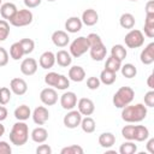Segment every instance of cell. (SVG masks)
<instances>
[{
	"mask_svg": "<svg viewBox=\"0 0 154 154\" xmlns=\"http://www.w3.org/2000/svg\"><path fill=\"white\" fill-rule=\"evenodd\" d=\"M99 79H100V82L103 83L105 85H111V84H113V83L116 82V79H117V72H112V71H109V70L103 69V70L101 71V73H100Z\"/></svg>",
	"mask_w": 154,
	"mask_h": 154,
	"instance_id": "f546056e",
	"label": "cell"
},
{
	"mask_svg": "<svg viewBox=\"0 0 154 154\" xmlns=\"http://www.w3.org/2000/svg\"><path fill=\"white\" fill-rule=\"evenodd\" d=\"M47 1H49V2H53V1H55V0H47Z\"/></svg>",
	"mask_w": 154,
	"mask_h": 154,
	"instance_id": "9f6ffc18",
	"label": "cell"
},
{
	"mask_svg": "<svg viewBox=\"0 0 154 154\" xmlns=\"http://www.w3.org/2000/svg\"><path fill=\"white\" fill-rule=\"evenodd\" d=\"M81 20L87 26H93L99 22V13L94 8H87L83 11Z\"/></svg>",
	"mask_w": 154,
	"mask_h": 154,
	"instance_id": "9a60e30c",
	"label": "cell"
},
{
	"mask_svg": "<svg viewBox=\"0 0 154 154\" xmlns=\"http://www.w3.org/2000/svg\"><path fill=\"white\" fill-rule=\"evenodd\" d=\"M12 148L6 141H0V154H11Z\"/></svg>",
	"mask_w": 154,
	"mask_h": 154,
	"instance_id": "7dc6e473",
	"label": "cell"
},
{
	"mask_svg": "<svg viewBox=\"0 0 154 154\" xmlns=\"http://www.w3.org/2000/svg\"><path fill=\"white\" fill-rule=\"evenodd\" d=\"M30 137L35 143H43L48 138V131L42 126H37L31 131Z\"/></svg>",
	"mask_w": 154,
	"mask_h": 154,
	"instance_id": "603a6c76",
	"label": "cell"
},
{
	"mask_svg": "<svg viewBox=\"0 0 154 154\" xmlns=\"http://www.w3.org/2000/svg\"><path fill=\"white\" fill-rule=\"evenodd\" d=\"M149 137V130L144 125H135L134 132V141L136 142H144Z\"/></svg>",
	"mask_w": 154,
	"mask_h": 154,
	"instance_id": "d4e9b609",
	"label": "cell"
},
{
	"mask_svg": "<svg viewBox=\"0 0 154 154\" xmlns=\"http://www.w3.org/2000/svg\"><path fill=\"white\" fill-rule=\"evenodd\" d=\"M143 31L147 37H149V38L154 37V14H146Z\"/></svg>",
	"mask_w": 154,
	"mask_h": 154,
	"instance_id": "83f0119b",
	"label": "cell"
},
{
	"mask_svg": "<svg viewBox=\"0 0 154 154\" xmlns=\"http://www.w3.org/2000/svg\"><path fill=\"white\" fill-rule=\"evenodd\" d=\"M137 152V146L134 143V141H125L119 147L120 154H135Z\"/></svg>",
	"mask_w": 154,
	"mask_h": 154,
	"instance_id": "836d02e7",
	"label": "cell"
},
{
	"mask_svg": "<svg viewBox=\"0 0 154 154\" xmlns=\"http://www.w3.org/2000/svg\"><path fill=\"white\" fill-rule=\"evenodd\" d=\"M135 97V90L131 88V87H128V85H124V87H120L113 95V99H112V102L113 105L117 107V108H123L125 106H128L129 103L132 102Z\"/></svg>",
	"mask_w": 154,
	"mask_h": 154,
	"instance_id": "3957f363",
	"label": "cell"
},
{
	"mask_svg": "<svg viewBox=\"0 0 154 154\" xmlns=\"http://www.w3.org/2000/svg\"><path fill=\"white\" fill-rule=\"evenodd\" d=\"M144 105L147 107H154V90L150 89L144 94Z\"/></svg>",
	"mask_w": 154,
	"mask_h": 154,
	"instance_id": "f6af8a7d",
	"label": "cell"
},
{
	"mask_svg": "<svg viewBox=\"0 0 154 154\" xmlns=\"http://www.w3.org/2000/svg\"><path fill=\"white\" fill-rule=\"evenodd\" d=\"M116 143V136L112 134V132H102L100 136H99V144L102 147V148H111L113 144Z\"/></svg>",
	"mask_w": 154,
	"mask_h": 154,
	"instance_id": "484cf974",
	"label": "cell"
},
{
	"mask_svg": "<svg viewBox=\"0 0 154 154\" xmlns=\"http://www.w3.org/2000/svg\"><path fill=\"white\" fill-rule=\"evenodd\" d=\"M52 42L54 46L59 47V48H64L70 43V36L66 31L64 30H55L52 34Z\"/></svg>",
	"mask_w": 154,
	"mask_h": 154,
	"instance_id": "5bb4252c",
	"label": "cell"
},
{
	"mask_svg": "<svg viewBox=\"0 0 154 154\" xmlns=\"http://www.w3.org/2000/svg\"><path fill=\"white\" fill-rule=\"evenodd\" d=\"M70 54L72 55V58H79L82 57L84 53H87L89 51V43L87 41L85 36H79L77 38H75L71 43H70Z\"/></svg>",
	"mask_w": 154,
	"mask_h": 154,
	"instance_id": "8992f818",
	"label": "cell"
},
{
	"mask_svg": "<svg viewBox=\"0 0 154 154\" xmlns=\"http://www.w3.org/2000/svg\"><path fill=\"white\" fill-rule=\"evenodd\" d=\"M119 71L122 72V75H123L125 78H134V77L137 75V69H136V66H135L134 64H130V63L122 65Z\"/></svg>",
	"mask_w": 154,
	"mask_h": 154,
	"instance_id": "1f68e13d",
	"label": "cell"
},
{
	"mask_svg": "<svg viewBox=\"0 0 154 154\" xmlns=\"http://www.w3.org/2000/svg\"><path fill=\"white\" fill-rule=\"evenodd\" d=\"M19 43H20V46L23 48L24 55H28V54L34 52V48H35L34 40H31V38H22V40H19Z\"/></svg>",
	"mask_w": 154,
	"mask_h": 154,
	"instance_id": "d590c367",
	"label": "cell"
},
{
	"mask_svg": "<svg viewBox=\"0 0 154 154\" xmlns=\"http://www.w3.org/2000/svg\"><path fill=\"white\" fill-rule=\"evenodd\" d=\"M55 63L60 67H69L72 63V55L65 49H60L55 53Z\"/></svg>",
	"mask_w": 154,
	"mask_h": 154,
	"instance_id": "ffe728a7",
	"label": "cell"
},
{
	"mask_svg": "<svg viewBox=\"0 0 154 154\" xmlns=\"http://www.w3.org/2000/svg\"><path fill=\"white\" fill-rule=\"evenodd\" d=\"M67 78L72 82H76V83H79L82 81H84L85 78V71L82 66L79 65H75V66H71L69 69V72H67Z\"/></svg>",
	"mask_w": 154,
	"mask_h": 154,
	"instance_id": "ac0fdd59",
	"label": "cell"
},
{
	"mask_svg": "<svg viewBox=\"0 0 154 154\" xmlns=\"http://www.w3.org/2000/svg\"><path fill=\"white\" fill-rule=\"evenodd\" d=\"M40 100L46 106H53V105H55L58 102V93L52 87L45 88L40 93Z\"/></svg>",
	"mask_w": 154,
	"mask_h": 154,
	"instance_id": "ba28073f",
	"label": "cell"
},
{
	"mask_svg": "<svg viewBox=\"0 0 154 154\" xmlns=\"http://www.w3.org/2000/svg\"><path fill=\"white\" fill-rule=\"evenodd\" d=\"M10 35V24L5 19H0V41H5Z\"/></svg>",
	"mask_w": 154,
	"mask_h": 154,
	"instance_id": "ab89813d",
	"label": "cell"
},
{
	"mask_svg": "<svg viewBox=\"0 0 154 154\" xmlns=\"http://www.w3.org/2000/svg\"><path fill=\"white\" fill-rule=\"evenodd\" d=\"M37 67H38V64L37 61L34 59V58H25L22 63H20V72L24 75V76H32L36 73L37 71Z\"/></svg>",
	"mask_w": 154,
	"mask_h": 154,
	"instance_id": "7c38bea8",
	"label": "cell"
},
{
	"mask_svg": "<svg viewBox=\"0 0 154 154\" xmlns=\"http://www.w3.org/2000/svg\"><path fill=\"white\" fill-rule=\"evenodd\" d=\"M83 148L78 144H71L67 147H64L60 150V154H83Z\"/></svg>",
	"mask_w": 154,
	"mask_h": 154,
	"instance_id": "f35d334b",
	"label": "cell"
},
{
	"mask_svg": "<svg viewBox=\"0 0 154 154\" xmlns=\"http://www.w3.org/2000/svg\"><path fill=\"white\" fill-rule=\"evenodd\" d=\"M85 37H87V41H88V43H89V48L103 43L102 40H101V37H100V35H97L96 32H90V34H89L88 36H85Z\"/></svg>",
	"mask_w": 154,
	"mask_h": 154,
	"instance_id": "b9f144b4",
	"label": "cell"
},
{
	"mask_svg": "<svg viewBox=\"0 0 154 154\" xmlns=\"http://www.w3.org/2000/svg\"><path fill=\"white\" fill-rule=\"evenodd\" d=\"M82 114L78 112V109H70L63 118V123L67 129H76L79 126L82 120Z\"/></svg>",
	"mask_w": 154,
	"mask_h": 154,
	"instance_id": "52a82bcc",
	"label": "cell"
},
{
	"mask_svg": "<svg viewBox=\"0 0 154 154\" xmlns=\"http://www.w3.org/2000/svg\"><path fill=\"white\" fill-rule=\"evenodd\" d=\"M23 2L26 8H35L41 5L42 0H23Z\"/></svg>",
	"mask_w": 154,
	"mask_h": 154,
	"instance_id": "681fc988",
	"label": "cell"
},
{
	"mask_svg": "<svg viewBox=\"0 0 154 154\" xmlns=\"http://www.w3.org/2000/svg\"><path fill=\"white\" fill-rule=\"evenodd\" d=\"M7 114H8L7 108H6L4 105H0V122L5 120V119L7 118Z\"/></svg>",
	"mask_w": 154,
	"mask_h": 154,
	"instance_id": "f5cc1de1",
	"label": "cell"
},
{
	"mask_svg": "<svg viewBox=\"0 0 154 154\" xmlns=\"http://www.w3.org/2000/svg\"><path fill=\"white\" fill-rule=\"evenodd\" d=\"M10 89H11V91L14 95L22 96V95H24L28 91V83L23 78L16 77V78H12L11 79V82H10Z\"/></svg>",
	"mask_w": 154,
	"mask_h": 154,
	"instance_id": "8fae6325",
	"label": "cell"
},
{
	"mask_svg": "<svg viewBox=\"0 0 154 154\" xmlns=\"http://www.w3.org/2000/svg\"><path fill=\"white\" fill-rule=\"evenodd\" d=\"M23 55H24V52H23V48H22L19 41L12 43L11 47H10V57L13 60H19V59L23 58Z\"/></svg>",
	"mask_w": 154,
	"mask_h": 154,
	"instance_id": "d6a6232c",
	"label": "cell"
},
{
	"mask_svg": "<svg viewBox=\"0 0 154 154\" xmlns=\"http://www.w3.org/2000/svg\"><path fill=\"white\" fill-rule=\"evenodd\" d=\"M146 14H154V1L153 0H149L147 4H146Z\"/></svg>",
	"mask_w": 154,
	"mask_h": 154,
	"instance_id": "f907efd6",
	"label": "cell"
},
{
	"mask_svg": "<svg viewBox=\"0 0 154 154\" xmlns=\"http://www.w3.org/2000/svg\"><path fill=\"white\" fill-rule=\"evenodd\" d=\"M111 55L114 57L116 59L123 61V60L126 58L128 52H126V48H125L123 45H114V46H112V48H111Z\"/></svg>",
	"mask_w": 154,
	"mask_h": 154,
	"instance_id": "4dcf8cb0",
	"label": "cell"
},
{
	"mask_svg": "<svg viewBox=\"0 0 154 154\" xmlns=\"http://www.w3.org/2000/svg\"><path fill=\"white\" fill-rule=\"evenodd\" d=\"M5 135V126L1 124V122H0V138L2 137Z\"/></svg>",
	"mask_w": 154,
	"mask_h": 154,
	"instance_id": "11a10c76",
	"label": "cell"
},
{
	"mask_svg": "<svg viewBox=\"0 0 154 154\" xmlns=\"http://www.w3.org/2000/svg\"><path fill=\"white\" fill-rule=\"evenodd\" d=\"M77 105V95L73 91H65L61 96H60V106L66 109H73Z\"/></svg>",
	"mask_w": 154,
	"mask_h": 154,
	"instance_id": "4fadbf2b",
	"label": "cell"
},
{
	"mask_svg": "<svg viewBox=\"0 0 154 154\" xmlns=\"http://www.w3.org/2000/svg\"><path fill=\"white\" fill-rule=\"evenodd\" d=\"M147 144H146V148L147 150L150 153V154H154V138H147Z\"/></svg>",
	"mask_w": 154,
	"mask_h": 154,
	"instance_id": "816d5d0a",
	"label": "cell"
},
{
	"mask_svg": "<svg viewBox=\"0 0 154 154\" xmlns=\"http://www.w3.org/2000/svg\"><path fill=\"white\" fill-rule=\"evenodd\" d=\"M70 87V79L65 76V75H60L59 79H58V83L55 85L54 89H58V90H65Z\"/></svg>",
	"mask_w": 154,
	"mask_h": 154,
	"instance_id": "7bdbcfd3",
	"label": "cell"
},
{
	"mask_svg": "<svg viewBox=\"0 0 154 154\" xmlns=\"http://www.w3.org/2000/svg\"><path fill=\"white\" fill-rule=\"evenodd\" d=\"M34 14L29 8H23V10H17L14 16L8 20L11 25L20 28V26H26L32 23Z\"/></svg>",
	"mask_w": 154,
	"mask_h": 154,
	"instance_id": "277c9868",
	"label": "cell"
},
{
	"mask_svg": "<svg viewBox=\"0 0 154 154\" xmlns=\"http://www.w3.org/2000/svg\"><path fill=\"white\" fill-rule=\"evenodd\" d=\"M17 6L13 4V2H4V4H1V6H0V16L2 17V19H5V20H10L13 16H14V13L17 12Z\"/></svg>",
	"mask_w": 154,
	"mask_h": 154,
	"instance_id": "44dd1931",
	"label": "cell"
},
{
	"mask_svg": "<svg viewBox=\"0 0 154 154\" xmlns=\"http://www.w3.org/2000/svg\"><path fill=\"white\" fill-rule=\"evenodd\" d=\"M13 114H14V118L17 120L25 122L26 119H29L31 117V109L28 105H20L14 109Z\"/></svg>",
	"mask_w": 154,
	"mask_h": 154,
	"instance_id": "cb8c5ba5",
	"label": "cell"
},
{
	"mask_svg": "<svg viewBox=\"0 0 154 154\" xmlns=\"http://www.w3.org/2000/svg\"><path fill=\"white\" fill-rule=\"evenodd\" d=\"M148 114L147 106L144 103H129L122 108V119L126 123H140L146 119Z\"/></svg>",
	"mask_w": 154,
	"mask_h": 154,
	"instance_id": "6da1fadb",
	"label": "cell"
},
{
	"mask_svg": "<svg viewBox=\"0 0 154 154\" xmlns=\"http://www.w3.org/2000/svg\"><path fill=\"white\" fill-rule=\"evenodd\" d=\"M31 118L36 125H43L49 119V111L45 106H37L31 112Z\"/></svg>",
	"mask_w": 154,
	"mask_h": 154,
	"instance_id": "9c48e42d",
	"label": "cell"
},
{
	"mask_svg": "<svg viewBox=\"0 0 154 154\" xmlns=\"http://www.w3.org/2000/svg\"><path fill=\"white\" fill-rule=\"evenodd\" d=\"M89 53H90V57L93 60L95 61H101L106 58L107 55V49H106V46L103 43L101 45H97V46H94V47H90L89 48Z\"/></svg>",
	"mask_w": 154,
	"mask_h": 154,
	"instance_id": "7402d4cb",
	"label": "cell"
},
{
	"mask_svg": "<svg viewBox=\"0 0 154 154\" xmlns=\"http://www.w3.org/2000/svg\"><path fill=\"white\" fill-rule=\"evenodd\" d=\"M79 126H81V129H82L85 134H91V132H94L95 129H96V123H95V120H94L90 116H87V117L82 118Z\"/></svg>",
	"mask_w": 154,
	"mask_h": 154,
	"instance_id": "f1b7e54d",
	"label": "cell"
},
{
	"mask_svg": "<svg viewBox=\"0 0 154 154\" xmlns=\"http://www.w3.org/2000/svg\"><path fill=\"white\" fill-rule=\"evenodd\" d=\"M120 66H122V61L116 59L114 57H108L106 59V64H105V69L106 70H109L112 72H118L120 70Z\"/></svg>",
	"mask_w": 154,
	"mask_h": 154,
	"instance_id": "e575fe53",
	"label": "cell"
},
{
	"mask_svg": "<svg viewBox=\"0 0 154 154\" xmlns=\"http://www.w3.org/2000/svg\"><path fill=\"white\" fill-rule=\"evenodd\" d=\"M8 59H10L8 52L4 47H0V67L6 66L7 63H8Z\"/></svg>",
	"mask_w": 154,
	"mask_h": 154,
	"instance_id": "bcb514c9",
	"label": "cell"
},
{
	"mask_svg": "<svg viewBox=\"0 0 154 154\" xmlns=\"http://www.w3.org/2000/svg\"><path fill=\"white\" fill-rule=\"evenodd\" d=\"M12 97V91L7 87H1L0 88V105H7L11 101Z\"/></svg>",
	"mask_w": 154,
	"mask_h": 154,
	"instance_id": "8d00e7d4",
	"label": "cell"
},
{
	"mask_svg": "<svg viewBox=\"0 0 154 154\" xmlns=\"http://www.w3.org/2000/svg\"><path fill=\"white\" fill-rule=\"evenodd\" d=\"M8 136H10V141L12 144L20 147L25 144L29 140V126L24 122L18 120L17 123L12 125V129Z\"/></svg>",
	"mask_w": 154,
	"mask_h": 154,
	"instance_id": "7a4b0ae2",
	"label": "cell"
},
{
	"mask_svg": "<svg viewBox=\"0 0 154 154\" xmlns=\"http://www.w3.org/2000/svg\"><path fill=\"white\" fill-rule=\"evenodd\" d=\"M36 154H52V148L48 144H40L36 148Z\"/></svg>",
	"mask_w": 154,
	"mask_h": 154,
	"instance_id": "c3c4849f",
	"label": "cell"
},
{
	"mask_svg": "<svg viewBox=\"0 0 154 154\" xmlns=\"http://www.w3.org/2000/svg\"><path fill=\"white\" fill-rule=\"evenodd\" d=\"M124 42L128 48H140L144 43V35L138 29H130L124 37Z\"/></svg>",
	"mask_w": 154,
	"mask_h": 154,
	"instance_id": "5b68a950",
	"label": "cell"
},
{
	"mask_svg": "<svg viewBox=\"0 0 154 154\" xmlns=\"http://www.w3.org/2000/svg\"><path fill=\"white\" fill-rule=\"evenodd\" d=\"M100 84H101V82H100L99 77L91 76V77H89V78L87 79V88L90 89V90H96V89H99Z\"/></svg>",
	"mask_w": 154,
	"mask_h": 154,
	"instance_id": "ee69618b",
	"label": "cell"
},
{
	"mask_svg": "<svg viewBox=\"0 0 154 154\" xmlns=\"http://www.w3.org/2000/svg\"><path fill=\"white\" fill-rule=\"evenodd\" d=\"M135 23H136V20H135L134 14L128 13V12H126V13H123V14L120 16V18H119V24H120V26H122L123 29H128V30L134 29Z\"/></svg>",
	"mask_w": 154,
	"mask_h": 154,
	"instance_id": "4316f807",
	"label": "cell"
},
{
	"mask_svg": "<svg viewBox=\"0 0 154 154\" xmlns=\"http://www.w3.org/2000/svg\"><path fill=\"white\" fill-rule=\"evenodd\" d=\"M134 132H135V125H125L122 129V136L128 141H134Z\"/></svg>",
	"mask_w": 154,
	"mask_h": 154,
	"instance_id": "60d3db41",
	"label": "cell"
},
{
	"mask_svg": "<svg viewBox=\"0 0 154 154\" xmlns=\"http://www.w3.org/2000/svg\"><path fill=\"white\" fill-rule=\"evenodd\" d=\"M82 26H83V23H82L81 18L75 17V16L67 18L65 22V30H66V32H70V34H76L78 31H81Z\"/></svg>",
	"mask_w": 154,
	"mask_h": 154,
	"instance_id": "d6986e66",
	"label": "cell"
},
{
	"mask_svg": "<svg viewBox=\"0 0 154 154\" xmlns=\"http://www.w3.org/2000/svg\"><path fill=\"white\" fill-rule=\"evenodd\" d=\"M1 4H2V0H0V6H1Z\"/></svg>",
	"mask_w": 154,
	"mask_h": 154,
	"instance_id": "6f0895ef",
	"label": "cell"
},
{
	"mask_svg": "<svg viewBox=\"0 0 154 154\" xmlns=\"http://www.w3.org/2000/svg\"><path fill=\"white\" fill-rule=\"evenodd\" d=\"M59 77H60V73H57V72H53V71H52V72H48V73H46V76H45V83H46L48 87L55 88Z\"/></svg>",
	"mask_w": 154,
	"mask_h": 154,
	"instance_id": "74e56055",
	"label": "cell"
},
{
	"mask_svg": "<svg viewBox=\"0 0 154 154\" xmlns=\"http://www.w3.org/2000/svg\"><path fill=\"white\" fill-rule=\"evenodd\" d=\"M54 64H55V54L51 51L43 52L38 58V65L45 70L52 69L54 66Z\"/></svg>",
	"mask_w": 154,
	"mask_h": 154,
	"instance_id": "e0dca14e",
	"label": "cell"
},
{
	"mask_svg": "<svg viewBox=\"0 0 154 154\" xmlns=\"http://www.w3.org/2000/svg\"><path fill=\"white\" fill-rule=\"evenodd\" d=\"M140 60L143 65H150L154 63V42L148 43L140 54Z\"/></svg>",
	"mask_w": 154,
	"mask_h": 154,
	"instance_id": "2e32d148",
	"label": "cell"
},
{
	"mask_svg": "<svg viewBox=\"0 0 154 154\" xmlns=\"http://www.w3.org/2000/svg\"><path fill=\"white\" fill-rule=\"evenodd\" d=\"M129 1H137V0H129Z\"/></svg>",
	"mask_w": 154,
	"mask_h": 154,
	"instance_id": "680465c9",
	"label": "cell"
},
{
	"mask_svg": "<svg viewBox=\"0 0 154 154\" xmlns=\"http://www.w3.org/2000/svg\"><path fill=\"white\" fill-rule=\"evenodd\" d=\"M153 73H150L149 76H148V78H147V85L150 88V89H154V84H153Z\"/></svg>",
	"mask_w": 154,
	"mask_h": 154,
	"instance_id": "db71d44e",
	"label": "cell"
},
{
	"mask_svg": "<svg viewBox=\"0 0 154 154\" xmlns=\"http://www.w3.org/2000/svg\"><path fill=\"white\" fill-rule=\"evenodd\" d=\"M77 109H78V112L82 114V116H84V117H87V116H91L93 113H94V111H95V105H94V102H93V100L91 99H88V97H82V99H79L78 101H77Z\"/></svg>",
	"mask_w": 154,
	"mask_h": 154,
	"instance_id": "30bf717a",
	"label": "cell"
}]
</instances>
